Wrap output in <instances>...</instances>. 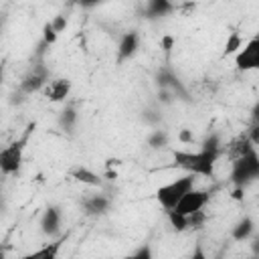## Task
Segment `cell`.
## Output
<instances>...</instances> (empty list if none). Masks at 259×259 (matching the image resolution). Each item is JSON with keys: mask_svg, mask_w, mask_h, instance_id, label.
Listing matches in <instances>:
<instances>
[{"mask_svg": "<svg viewBox=\"0 0 259 259\" xmlns=\"http://www.w3.org/2000/svg\"><path fill=\"white\" fill-rule=\"evenodd\" d=\"M196 174H190V172H186L184 176H180V178H174L172 182H168V184H162V186H158L156 188V200H158V204L164 208V210H170V208H174L178 202H180V198L188 192V190H192L194 188V182H196Z\"/></svg>", "mask_w": 259, "mask_h": 259, "instance_id": "277c9868", "label": "cell"}, {"mask_svg": "<svg viewBox=\"0 0 259 259\" xmlns=\"http://www.w3.org/2000/svg\"><path fill=\"white\" fill-rule=\"evenodd\" d=\"M71 89H73V83L67 79V77H57V79H51L45 87V97L53 103H61L65 101L69 95H71Z\"/></svg>", "mask_w": 259, "mask_h": 259, "instance_id": "8fae6325", "label": "cell"}, {"mask_svg": "<svg viewBox=\"0 0 259 259\" xmlns=\"http://www.w3.org/2000/svg\"><path fill=\"white\" fill-rule=\"evenodd\" d=\"M81 206H83V210H85L87 214H91V217H101V214H105V212L109 210V206H111V198L105 196V194H101V192H97V194H89V196L83 198Z\"/></svg>", "mask_w": 259, "mask_h": 259, "instance_id": "7c38bea8", "label": "cell"}, {"mask_svg": "<svg viewBox=\"0 0 259 259\" xmlns=\"http://www.w3.org/2000/svg\"><path fill=\"white\" fill-rule=\"evenodd\" d=\"M71 2L81 6V8H95V6H99V4H103L107 0H71Z\"/></svg>", "mask_w": 259, "mask_h": 259, "instance_id": "603a6c76", "label": "cell"}, {"mask_svg": "<svg viewBox=\"0 0 259 259\" xmlns=\"http://www.w3.org/2000/svg\"><path fill=\"white\" fill-rule=\"evenodd\" d=\"M140 42H142V38H140V32H138V30H127V32H123L121 38H119V42H117V49H115L117 63L121 65V63H125V61H130V59H134L136 53L140 51Z\"/></svg>", "mask_w": 259, "mask_h": 259, "instance_id": "9c48e42d", "label": "cell"}, {"mask_svg": "<svg viewBox=\"0 0 259 259\" xmlns=\"http://www.w3.org/2000/svg\"><path fill=\"white\" fill-rule=\"evenodd\" d=\"M51 24H53V26H55V30L61 34V32L67 28L69 20H67V16H65V14H57V16H53V18H51Z\"/></svg>", "mask_w": 259, "mask_h": 259, "instance_id": "7402d4cb", "label": "cell"}, {"mask_svg": "<svg viewBox=\"0 0 259 259\" xmlns=\"http://www.w3.org/2000/svg\"><path fill=\"white\" fill-rule=\"evenodd\" d=\"M148 146L152 148V150H162V148H166L168 146V142H170V138H168V134L164 132V130H160V127H154L150 134H148Z\"/></svg>", "mask_w": 259, "mask_h": 259, "instance_id": "e0dca14e", "label": "cell"}, {"mask_svg": "<svg viewBox=\"0 0 259 259\" xmlns=\"http://www.w3.org/2000/svg\"><path fill=\"white\" fill-rule=\"evenodd\" d=\"M57 38H59V32H57V30H55V26L51 24V20H49V22H45V26H42V45L53 47V45L57 42Z\"/></svg>", "mask_w": 259, "mask_h": 259, "instance_id": "44dd1931", "label": "cell"}, {"mask_svg": "<svg viewBox=\"0 0 259 259\" xmlns=\"http://www.w3.org/2000/svg\"><path fill=\"white\" fill-rule=\"evenodd\" d=\"M61 221H63V212L57 204H49L45 206V210L40 212V219H38V227H40V233L45 237H57L61 235Z\"/></svg>", "mask_w": 259, "mask_h": 259, "instance_id": "52a82bcc", "label": "cell"}, {"mask_svg": "<svg viewBox=\"0 0 259 259\" xmlns=\"http://www.w3.org/2000/svg\"><path fill=\"white\" fill-rule=\"evenodd\" d=\"M73 178L77 182H83V184H89V186H101V178L93 170H89L85 166H77L73 170Z\"/></svg>", "mask_w": 259, "mask_h": 259, "instance_id": "2e32d148", "label": "cell"}, {"mask_svg": "<svg viewBox=\"0 0 259 259\" xmlns=\"http://www.w3.org/2000/svg\"><path fill=\"white\" fill-rule=\"evenodd\" d=\"M174 12V4L172 0H146V8L144 14L150 20H158L164 16H170Z\"/></svg>", "mask_w": 259, "mask_h": 259, "instance_id": "4fadbf2b", "label": "cell"}, {"mask_svg": "<svg viewBox=\"0 0 259 259\" xmlns=\"http://www.w3.org/2000/svg\"><path fill=\"white\" fill-rule=\"evenodd\" d=\"M156 83H158V87H162V89H170V91H172L174 95H178L180 99H188V93H186L182 81L174 75V71H172L170 67H162V69L156 73Z\"/></svg>", "mask_w": 259, "mask_h": 259, "instance_id": "30bf717a", "label": "cell"}, {"mask_svg": "<svg viewBox=\"0 0 259 259\" xmlns=\"http://www.w3.org/2000/svg\"><path fill=\"white\" fill-rule=\"evenodd\" d=\"M251 113H253V121H255V123H259V101L255 103V107L251 109Z\"/></svg>", "mask_w": 259, "mask_h": 259, "instance_id": "484cf974", "label": "cell"}, {"mask_svg": "<svg viewBox=\"0 0 259 259\" xmlns=\"http://www.w3.org/2000/svg\"><path fill=\"white\" fill-rule=\"evenodd\" d=\"M63 241H65V237H59L55 243H47V245H42L38 251L26 255V259H55V257L59 255V251H61Z\"/></svg>", "mask_w": 259, "mask_h": 259, "instance_id": "9a60e30c", "label": "cell"}, {"mask_svg": "<svg viewBox=\"0 0 259 259\" xmlns=\"http://www.w3.org/2000/svg\"><path fill=\"white\" fill-rule=\"evenodd\" d=\"M253 233H255V221H253L249 214L241 217V219L233 225V229H231V237H233V241H237V243L249 241V239L253 237Z\"/></svg>", "mask_w": 259, "mask_h": 259, "instance_id": "5bb4252c", "label": "cell"}, {"mask_svg": "<svg viewBox=\"0 0 259 259\" xmlns=\"http://www.w3.org/2000/svg\"><path fill=\"white\" fill-rule=\"evenodd\" d=\"M160 47L164 49V53H166V55H170V51H172V47H174V36H170V34L162 36V40H160Z\"/></svg>", "mask_w": 259, "mask_h": 259, "instance_id": "d4e9b609", "label": "cell"}, {"mask_svg": "<svg viewBox=\"0 0 259 259\" xmlns=\"http://www.w3.org/2000/svg\"><path fill=\"white\" fill-rule=\"evenodd\" d=\"M34 132V123H30L22 136H18L14 142H10L8 146H4L0 150V170L2 174L10 176V174H18L20 168H22V162H24V150H26V144H28V138L30 134Z\"/></svg>", "mask_w": 259, "mask_h": 259, "instance_id": "3957f363", "label": "cell"}, {"mask_svg": "<svg viewBox=\"0 0 259 259\" xmlns=\"http://www.w3.org/2000/svg\"><path fill=\"white\" fill-rule=\"evenodd\" d=\"M166 217H168V223L174 231L178 233H184L190 229V217H184V214H178L174 210H166Z\"/></svg>", "mask_w": 259, "mask_h": 259, "instance_id": "ac0fdd59", "label": "cell"}, {"mask_svg": "<svg viewBox=\"0 0 259 259\" xmlns=\"http://www.w3.org/2000/svg\"><path fill=\"white\" fill-rule=\"evenodd\" d=\"M243 47V40H241V34L239 32H231L227 36V42H225V49H223V55H235L239 49Z\"/></svg>", "mask_w": 259, "mask_h": 259, "instance_id": "ffe728a7", "label": "cell"}, {"mask_svg": "<svg viewBox=\"0 0 259 259\" xmlns=\"http://www.w3.org/2000/svg\"><path fill=\"white\" fill-rule=\"evenodd\" d=\"M134 257H140V259L152 257V249H150V245H148V243H142V247L134 251Z\"/></svg>", "mask_w": 259, "mask_h": 259, "instance_id": "cb8c5ba5", "label": "cell"}, {"mask_svg": "<svg viewBox=\"0 0 259 259\" xmlns=\"http://www.w3.org/2000/svg\"><path fill=\"white\" fill-rule=\"evenodd\" d=\"M49 71L45 67H34L30 69L22 81H20V91L26 93V95H32V93H38V91H45L47 83H49Z\"/></svg>", "mask_w": 259, "mask_h": 259, "instance_id": "ba28073f", "label": "cell"}, {"mask_svg": "<svg viewBox=\"0 0 259 259\" xmlns=\"http://www.w3.org/2000/svg\"><path fill=\"white\" fill-rule=\"evenodd\" d=\"M219 158H221V140L217 134H210L196 152L172 150L174 166L202 178H214V168Z\"/></svg>", "mask_w": 259, "mask_h": 259, "instance_id": "6da1fadb", "label": "cell"}, {"mask_svg": "<svg viewBox=\"0 0 259 259\" xmlns=\"http://www.w3.org/2000/svg\"><path fill=\"white\" fill-rule=\"evenodd\" d=\"M178 138H180V140H182V142H190V140H194V138H192V136H190V134H188V132H182V134H180V136H178Z\"/></svg>", "mask_w": 259, "mask_h": 259, "instance_id": "4316f807", "label": "cell"}, {"mask_svg": "<svg viewBox=\"0 0 259 259\" xmlns=\"http://www.w3.org/2000/svg\"><path fill=\"white\" fill-rule=\"evenodd\" d=\"M235 69L241 73L259 71V30L235 53Z\"/></svg>", "mask_w": 259, "mask_h": 259, "instance_id": "8992f818", "label": "cell"}, {"mask_svg": "<svg viewBox=\"0 0 259 259\" xmlns=\"http://www.w3.org/2000/svg\"><path fill=\"white\" fill-rule=\"evenodd\" d=\"M75 123H77V111H75V107H65L59 113V125L63 130H67V132H73Z\"/></svg>", "mask_w": 259, "mask_h": 259, "instance_id": "d6986e66", "label": "cell"}, {"mask_svg": "<svg viewBox=\"0 0 259 259\" xmlns=\"http://www.w3.org/2000/svg\"><path fill=\"white\" fill-rule=\"evenodd\" d=\"M229 180L235 188H247L249 184L259 180V152L249 136L243 138V148H239L237 158L233 160Z\"/></svg>", "mask_w": 259, "mask_h": 259, "instance_id": "7a4b0ae2", "label": "cell"}, {"mask_svg": "<svg viewBox=\"0 0 259 259\" xmlns=\"http://www.w3.org/2000/svg\"><path fill=\"white\" fill-rule=\"evenodd\" d=\"M212 192H214V190L196 188V186H194V188L188 190V192L180 198V202H178L174 208H170V210H174V212H178V214H184V217H192V214L200 212V210L210 202Z\"/></svg>", "mask_w": 259, "mask_h": 259, "instance_id": "5b68a950", "label": "cell"}]
</instances>
